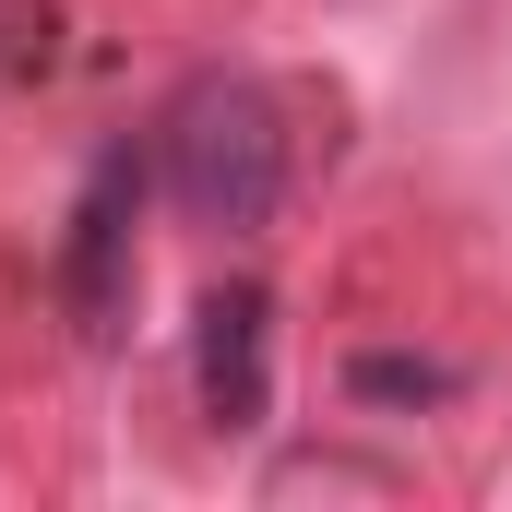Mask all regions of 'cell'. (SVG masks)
<instances>
[{
  "instance_id": "cell-2",
  "label": "cell",
  "mask_w": 512,
  "mask_h": 512,
  "mask_svg": "<svg viewBox=\"0 0 512 512\" xmlns=\"http://www.w3.org/2000/svg\"><path fill=\"white\" fill-rule=\"evenodd\" d=\"M131 215H143V155H96V179H84V203H72V239H60V298H72V322L84 334H108L131 310Z\"/></svg>"
},
{
  "instance_id": "cell-1",
  "label": "cell",
  "mask_w": 512,
  "mask_h": 512,
  "mask_svg": "<svg viewBox=\"0 0 512 512\" xmlns=\"http://www.w3.org/2000/svg\"><path fill=\"white\" fill-rule=\"evenodd\" d=\"M155 179L215 239L274 227V203H286V108H274V84H251V72H191L167 96V120H155Z\"/></svg>"
},
{
  "instance_id": "cell-3",
  "label": "cell",
  "mask_w": 512,
  "mask_h": 512,
  "mask_svg": "<svg viewBox=\"0 0 512 512\" xmlns=\"http://www.w3.org/2000/svg\"><path fill=\"white\" fill-rule=\"evenodd\" d=\"M191 393L215 429H262L274 417V298L262 286H215L191 310Z\"/></svg>"
},
{
  "instance_id": "cell-4",
  "label": "cell",
  "mask_w": 512,
  "mask_h": 512,
  "mask_svg": "<svg viewBox=\"0 0 512 512\" xmlns=\"http://www.w3.org/2000/svg\"><path fill=\"white\" fill-rule=\"evenodd\" d=\"M346 393H358V405H441V393H453V358L370 346V358H346Z\"/></svg>"
}]
</instances>
